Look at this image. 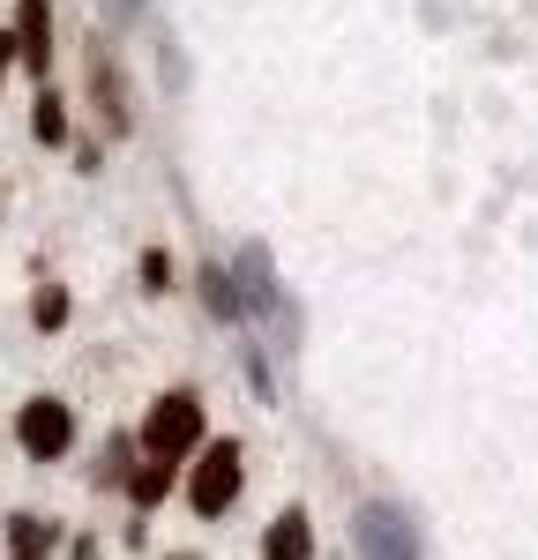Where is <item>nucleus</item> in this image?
I'll return each mask as SVG.
<instances>
[{
  "label": "nucleus",
  "mask_w": 538,
  "mask_h": 560,
  "mask_svg": "<svg viewBox=\"0 0 538 560\" xmlns=\"http://www.w3.org/2000/svg\"><path fill=\"white\" fill-rule=\"evenodd\" d=\"M8 60H15V31H0V83H8Z\"/></svg>",
  "instance_id": "nucleus-17"
},
{
  "label": "nucleus",
  "mask_w": 538,
  "mask_h": 560,
  "mask_svg": "<svg viewBox=\"0 0 538 560\" xmlns=\"http://www.w3.org/2000/svg\"><path fill=\"white\" fill-rule=\"evenodd\" d=\"M352 546H359V560H419V530H411L404 509L366 501V509L352 516Z\"/></svg>",
  "instance_id": "nucleus-5"
},
{
  "label": "nucleus",
  "mask_w": 538,
  "mask_h": 560,
  "mask_svg": "<svg viewBox=\"0 0 538 560\" xmlns=\"http://www.w3.org/2000/svg\"><path fill=\"white\" fill-rule=\"evenodd\" d=\"M31 329H45V337L68 329V284H38L31 292Z\"/></svg>",
  "instance_id": "nucleus-13"
},
{
  "label": "nucleus",
  "mask_w": 538,
  "mask_h": 560,
  "mask_svg": "<svg viewBox=\"0 0 538 560\" xmlns=\"http://www.w3.org/2000/svg\"><path fill=\"white\" fill-rule=\"evenodd\" d=\"M134 277H142V292H173V255H165V247H150Z\"/></svg>",
  "instance_id": "nucleus-15"
},
{
  "label": "nucleus",
  "mask_w": 538,
  "mask_h": 560,
  "mask_svg": "<svg viewBox=\"0 0 538 560\" xmlns=\"http://www.w3.org/2000/svg\"><path fill=\"white\" fill-rule=\"evenodd\" d=\"M68 560H97V538H75V546H68Z\"/></svg>",
  "instance_id": "nucleus-18"
},
{
  "label": "nucleus",
  "mask_w": 538,
  "mask_h": 560,
  "mask_svg": "<svg viewBox=\"0 0 538 560\" xmlns=\"http://www.w3.org/2000/svg\"><path fill=\"white\" fill-rule=\"evenodd\" d=\"M232 284H239V314H269V306H277V269H269V247H239Z\"/></svg>",
  "instance_id": "nucleus-7"
},
{
  "label": "nucleus",
  "mask_w": 538,
  "mask_h": 560,
  "mask_svg": "<svg viewBox=\"0 0 538 560\" xmlns=\"http://www.w3.org/2000/svg\"><path fill=\"white\" fill-rule=\"evenodd\" d=\"M31 135H38L45 150H60V142H68V113H60V97H52V90H38V113H31Z\"/></svg>",
  "instance_id": "nucleus-14"
},
{
  "label": "nucleus",
  "mask_w": 538,
  "mask_h": 560,
  "mask_svg": "<svg viewBox=\"0 0 538 560\" xmlns=\"http://www.w3.org/2000/svg\"><path fill=\"white\" fill-rule=\"evenodd\" d=\"M83 83H90V105H97V120L113 135L134 128V97H128V75H120V60H113V38H90L83 45Z\"/></svg>",
  "instance_id": "nucleus-4"
},
{
  "label": "nucleus",
  "mask_w": 538,
  "mask_h": 560,
  "mask_svg": "<svg viewBox=\"0 0 538 560\" xmlns=\"http://www.w3.org/2000/svg\"><path fill=\"white\" fill-rule=\"evenodd\" d=\"M52 553H60L52 516H8V560H52Z\"/></svg>",
  "instance_id": "nucleus-8"
},
{
  "label": "nucleus",
  "mask_w": 538,
  "mask_h": 560,
  "mask_svg": "<svg viewBox=\"0 0 538 560\" xmlns=\"http://www.w3.org/2000/svg\"><path fill=\"white\" fill-rule=\"evenodd\" d=\"M262 560H314V523H307V509H284V516L269 523Z\"/></svg>",
  "instance_id": "nucleus-9"
},
{
  "label": "nucleus",
  "mask_w": 538,
  "mask_h": 560,
  "mask_svg": "<svg viewBox=\"0 0 538 560\" xmlns=\"http://www.w3.org/2000/svg\"><path fill=\"white\" fill-rule=\"evenodd\" d=\"M134 456H142V448H134V433H113V441H105V456H97V486H128V471H134Z\"/></svg>",
  "instance_id": "nucleus-12"
},
{
  "label": "nucleus",
  "mask_w": 538,
  "mask_h": 560,
  "mask_svg": "<svg viewBox=\"0 0 538 560\" xmlns=\"http://www.w3.org/2000/svg\"><path fill=\"white\" fill-rule=\"evenodd\" d=\"M195 284H202V306H210L218 322H239V284H232V269H224V261H202V277H195Z\"/></svg>",
  "instance_id": "nucleus-11"
},
{
  "label": "nucleus",
  "mask_w": 538,
  "mask_h": 560,
  "mask_svg": "<svg viewBox=\"0 0 538 560\" xmlns=\"http://www.w3.org/2000/svg\"><path fill=\"white\" fill-rule=\"evenodd\" d=\"M15 441H23L31 464H60V456L75 448V411H68L60 396H31V404L15 411Z\"/></svg>",
  "instance_id": "nucleus-3"
},
{
  "label": "nucleus",
  "mask_w": 538,
  "mask_h": 560,
  "mask_svg": "<svg viewBox=\"0 0 538 560\" xmlns=\"http://www.w3.org/2000/svg\"><path fill=\"white\" fill-rule=\"evenodd\" d=\"M239 478H247V464H239V441L232 433H210L195 456H187V509L202 523H218L232 501H239Z\"/></svg>",
  "instance_id": "nucleus-2"
},
{
  "label": "nucleus",
  "mask_w": 538,
  "mask_h": 560,
  "mask_svg": "<svg viewBox=\"0 0 538 560\" xmlns=\"http://www.w3.org/2000/svg\"><path fill=\"white\" fill-rule=\"evenodd\" d=\"M8 31H15V60L45 83V68H52V0H15Z\"/></svg>",
  "instance_id": "nucleus-6"
},
{
  "label": "nucleus",
  "mask_w": 538,
  "mask_h": 560,
  "mask_svg": "<svg viewBox=\"0 0 538 560\" xmlns=\"http://www.w3.org/2000/svg\"><path fill=\"white\" fill-rule=\"evenodd\" d=\"M173 478H179V464H150V456H134V471H128V486H120V493H128L134 509L150 516V509L173 493Z\"/></svg>",
  "instance_id": "nucleus-10"
},
{
  "label": "nucleus",
  "mask_w": 538,
  "mask_h": 560,
  "mask_svg": "<svg viewBox=\"0 0 538 560\" xmlns=\"http://www.w3.org/2000/svg\"><path fill=\"white\" fill-rule=\"evenodd\" d=\"M165 560H195V553H165Z\"/></svg>",
  "instance_id": "nucleus-19"
},
{
  "label": "nucleus",
  "mask_w": 538,
  "mask_h": 560,
  "mask_svg": "<svg viewBox=\"0 0 538 560\" xmlns=\"http://www.w3.org/2000/svg\"><path fill=\"white\" fill-rule=\"evenodd\" d=\"M202 441H210V411H202L195 388H165V396L142 411V427H134V448H142L150 464H187Z\"/></svg>",
  "instance_id": "nucleus-1"
},
{
  "label": "nucleus",
  "mask_w": 538,
  "mask_h": 560,
  "mask_svg": "<svg viewBox=\"0 0 538 560\" xmlns=\"http://www.w3.org/2000/svg\"><path fill=\"white\" fill-rule=\"evenodd\" d=\"M97 8H105V23H113V31H128V23H142V0H97Z\"/></svg>",
  "instance_id": "nucleus-16"
}]
</instances>
